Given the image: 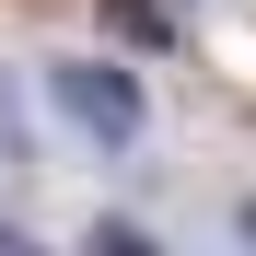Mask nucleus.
Wrapping results in <instances>:
<instances>
[{"mask_svg": "<svg viewBox=\"0 0 256 256\" xmlns=\"http://www.w3.org/2000/svg\"><path fill=\"white\" fill-rule=\"evenodd\" d=\"M35 94H47V116H58V128H82L94 152H140V140H152V94H140V70L105 58V47L47 58V70H35Z\"/></svg>", "mask_w": 256, "mask_h": 256, "instance_id": "1", "label": "nucleus"}, {"mask_svg": "<svg viewBox=\"0 0 256 256\" xmlns=\"http://www.w3.org/2000/svg\"><path fill=\"white\" fill-rule=\"evenodd\" d=\"M82 244H94V256H163V233H152V222H128V210H105Z\"/></svg>", "mask_w": 256, "mask_h": 256, "instance_id": "3", "label": "nucleus"}, {"mask_svg": "<svg viewBox=\"0 0 256 256\" xmlns=\"http://www.w3.org/2000/svg\"><path fill=\"white\" fill-rule=\"evenodd\" d=\"M0 256H35V233H24V222H12V210H0Z\"/></svg>", "mask_w": 256, "mask_h": 256, "instance_id": "5", "label": "nucleus"}, {"mask_svg": "<svg viewBox=\"0 0 256 256\" xmlns=\"http://www.w3.org/2000/svg\"><path fill=\"white\" fill-rule=\"evenodd\" d=\"M24 163H35V128H24V94L0 82V175H24Z\"/></svg>", "mask_w": 256, "mask_h": 256, "instance_id": "4", "label": "nucleus"}, {"mask_svg": "<svg viewBox=\"0 0 256 256\" xmlns=\"http://www.w3.org/2000/svg\"><path fill=\"white\" fill-rule=\"evenodd\" d=\"M233 244H256V198H233Z\"/></svg>", "mask_w": 256, "mask_h": 256, "instance_id": "6", "label": "nucleus"}, {"mask_svg": "<svg viewBox=\"0 0 256 256\" xmlns=\"http://www.w3.org/2000/svg\"><path fill=\"white\" fill-rule=\"evenodd\" d=\"M186 12H198V0H186Z\"/></svg>", "mask_w": 256, "mask_h": 256, "instance_id": "7", "label": "nucleus"}, {"mask_svg": "<svg viewBox=\"0 0 256 256\" xmlns=\"http://www.w3.org/2000/svg\"><path fill=\"white\" fill-rule=\"evenodd\" d=\"M94 24L116 35L128 58H175L186 47V0H94Z\"/></svg>", "mask_w": 256, "mask_h": 256, "instance_id": "2", "label": "nucleus"}]
</instances>
